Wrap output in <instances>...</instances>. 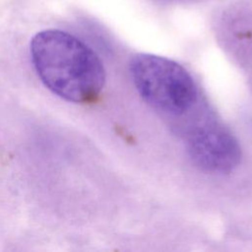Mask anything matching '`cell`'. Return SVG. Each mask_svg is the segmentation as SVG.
Segmentation results:
<instances>
[{"instance_id":"2","label":"cell","mask_w":252,"mask_h":252,"mask_svg":"<svg viewBox=\"0 0 252 252\" xmlns=\"http://www.w3.org/2000/svg\"><path fill=\"white\" fill-rule=\"evenodd\" d=\"M130 73L140 95L158 109L182 114L197 100V87L191 75L177 62L153 54H137Z\"/></svg>"},{"instance_id":"1","label":"cell","mask_w":252,"mask_h":252,"mask_svg":"<svg viewBox=\"0 0 252 252\" xmlns=\"http://www.w3.org/2000/svg\"><path fill=\"white\" fill-rule=\"evenodd\" d=\"M34 69L47 89L75 103L94 100L105 83L97 54L82 40L60 30H45L31 41Z\"/></svg>"},{"instance_id":"3","label":"cell","mask_w":252,"mask_h":252,"mask_svg":"<svg viewBox=\"0 0 252 252\" xmlns=\"http://www.w3.org/2000/svg\"><path fill=\"white\" fill-rule=\"evenodd\" d=\"M187 151L197 166L210 172H229L241 158V149L235 137L216 123L196 128L187 140Z\"/></svg>"}]
</instances>
